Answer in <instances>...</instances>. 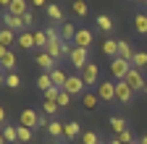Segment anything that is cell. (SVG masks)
<instances>
[{
    "mask_svg": "<svg viewBox=\"0 0 147 144\" xmlns=\"http://www.w3.org/2000/svg\"><path fill=\"white\" fill-rule=\"evenodd\" d=\"M21 126H26V129H40V113L24 110L21 113Z\"/></svg>",
    "mask_w": 147,
    "mask_h": 144,
    "instance_id": "obj_12",
    "label": "cell"
},
{
    "mask_svg": "<svg viewBox=\"0 0 147 144\" xmlns=\"http://www.w3.org/2000/svg\"><path fill=\"white\" fill-rule=\"evenodd\" d=\"M100 144H105V141H100Z\"/></svg>",
    "mask_w": 147,
    "mask_h": 144,
    "instance_id": "obj_45",
    "label": "cell"
},
{
    "mask_svg": "<svg viewBox=\"0 0 147 144\" xmlns=\"http://www.w3.org/2000/svg\"><path fill=\"white\" fill-rule=\"evenodd\" d=\"M0 66H3V71H8V74L16 68V55H13V50L0 47Z\"/></svg>",
    "mask_w": 147,
    "mask_h": 144,
    "instance_id": "obj_8",
    "label": "cell"
},
{
    "mask_svg": "<svg viewBox=\"0 0 147 144\" xmlns=\"http://www.w3.org/2000/svg\"><path fill=\"white\" fill-rule=\"evenodd\" d=\"M82 102H84V107H87V110H95V107H97V102H100V97H97L95 92H84V94H82Z\"/></svg>",
    "mask_w": 147,
    "mask_h": 144,
    "instance_id": "obj_21",
    "label": "cell"
},
{
    "mask_svg": "<svg viewBox=\"0 0 147 144\" xmlns=\"http://www.w3.org/2000/svg\"><path fill=\"white\" fill-rule=\"evenodd\" d=\"M16 129H18V141H29V139L34 136V134H32L34 129H26V126H21V123H18Z\"/></svg>",
    "mask_w": 147,
    "mask_h": 144,
    "instance_id": "obj_32",
    "label": "cell"
},
{
    "mask_svg": "<svg viewBox=\"0 0 147 144\" xmlns=\"http://www.w3.org/2000/svg\"><path fill=\"white\" fill-rule=\"evenodd\" d=\"M134 26L139 34H147V13H139L137 19H134Z\"/></svg>",
    "mask_w": 147,
    "mask_h": 144,
    "instance_id": "obj_29",
    "label": "cell"
},
{
    "mask_svg": "<svg viewBox=\"0 0 147 144\" xmlns=\"http://www.w3.org/2000/svg\"><path fill=\"white\" fill-rule=\"evenodd\" d=\"M50 45V37H47V31H34V47L37 50H42Z\"/></svg>",
    "mask_w": 147,
    "mask_h": 144,
    "instance_id": "obj_25",
    "label": "cell"
},
{
    "mask_svg": "<svg viewBox=\"0 0 147 144\" xmlns=\"http://www.w3.org/2000/svg\"><path fill=\"white\" fill-rule=\"evenodd\" d=\"M97 97L105 102H113L116 100V81H100L97 84Z\"/></svg>",
    "mask_w": 147,
    "mask_h": 144,
    "instance_id": "obj_6",
    "label": "cell"
},
{
    "mask_svg": "<svg viewBox=\"0 0 147 144\" xmlns=\"http://www.w3.org/2000/svg\"><path fill=\"white\" fill-rule=\"evenodd\" d=\"M32 5L34 8H45V0H32Z\"/></svg>",
    "mask_w": 147,
    "mask_h": 144,
    "instance_id": "obj_39",
    "label": "cell"
},
{
    "mask_svg": "<svg viewBox=\"0 0 147 144\" xmlns=\"http://www.w3.org/2000/svg\"><path fill=\"white\" fill-rule=\"evenodd\" d=\"M37 86H40L42 92H47V89H53V79H50V74H42L40 79H37Z\"/></svg>",
    "mask_w": 147,
    "mask_h": 144,
    "instance_id": "obj_30",
    "label": "cell"
},
{
    "mask_svg": "<svg viewBox=\"0 0 147 144\" xmlns=\"http://www.w3.org/2000/svg\"><path fill=\"white\" fill-rule=\"evenodd\" d=\"M97 29L105 31V34H110V31H113V19H108V16H97Z\"/></svg>",
    "mask_w": 147,
    "mask_h": 144,
    "instance_id": "obj_26",
    "label": "cell"
},
{
    "mask_svg": "<svg viewBox=\"0 0 147 144\" xmlns=\"http://www.w3.org/2000/svg\"><path fill=\"white\" fill-rule=\"evenodd\" d=\"M82 79H84V84H87V89L89 86H95V84H100L97 79H100V68H97V63H87V68L82 71Z\"/></svg>",
    "mask_w": 147,
    "mask_h": 144,
    "instance_id": "obj_3",
    "label": "cell"
},
{
    "mask_svg": "<svg viewBox=\"0 0 147 144\" xmlns=\"http://www.w3.org/2000/svg\"><path fill=\"white\" fill-rule=\"evenodd\" d=\"M11 3H13V0H0V5H3V8H11Z\"/></svg>",
    "mask_w": 147,
    "mask_h": 144,
    "instance_id": "obj_40",
    "label": "cell"
},
{
    "mask_svg": "<svg viewBox=\"0 0 147 144\" xmlns=\"http://www.w3.org/2000/svg\"><path fill=\"white\" fill-rule=\"evenodd\" d=\"M131 68H134V66L129 63V60H123V58H113V60H110V74H113L116 81H123Z\"/></svg>",
    "mask_w": 147,
    "mask_h": 144,
    "instance_id": "obj_1",
    "label": "cell"
},
{
    "mask_svg": "<svg viewBox=\"0 0 147 144\" xmlns=\"http://www.w3.org/2000/svg\"><path fill=\"white\" fill-rule=\"evenodd\" d=\"M58 110H61V105L55 100H42V113L45 115H58Z\"/></svg>",
    "mask_w": 147,
    "mask_h": 144,
    "instance_id": "obj_23",
    "label": "cell"
},
{
    "mask_svg": "<svg viewBox=\"0 0 147 144\" xmlns=\"http://www.w3.org/2000/svg\"><path fill=\"white\" fill-rule=\"evenodd\" d=\"M71 11L74 13H76V16H87V3H84V0H74V5H71Z\"/></svg>",
    "mask_w": 147,
    "mask_h": 144,
    "instance_id": "obj_34",
    "label": "cell"
},
{
    "mask_svg": "<svg viewBox=\"0 0 147 144\" xmlns=\"http://www.w3.org/2000/svg\"><path fill=\"white\" fill-rule=\"evenodd\" d=\"M47 134H50L55 141H58L61 136H66V126H63L61 121H50V126H47Z\"/></svg>",
    "mask_w": 147,
    "mask_h": 144,
    "instance_id": "obj_16",
    "label": "cell"
},
{
    "mask_svg": "<svg viewBox=\"0 0 147 144\" xmlns=\"http://www.w3.org/2000/svg\"><path fill=\"white\" fill-rule=\"evenodd\" d=\"M134 144H137V141H134Z\"/></svg>",
    "mask_w": 147,
    "mask_h": 144,
    "instance_id": "obj_46",
    "label": "cell"
},
{
    "mask_svg": "<svg viewBox=\"0 0 147 144\" xmlns=\"http://www.w3.org/2000/svg\"><path fill=\"white\" fill-rule=\"evenodd\" d=\"M68 60H71V66L74 68H79V71H84L87 68V50H82V47H74L71 52H68Z\"/></svg>",
    "mask_w": 147,
    "mask_h": 144,
    "instance_id": "obj_4",
    "label": "cell"
},
{
    "mask_svg": "<svg viewBox=\"0 0 147 144\" xmlns=\"http://www.w3.org/2000/svg\"><path fill=\"white\" fill-rule=\"evenodd\" d=\"M82 141L84 144H100V136L95 131H87V134H82Z\"/></svg>",
    "mask_w": 147,
    "mask_h": 144,
    "instance_id": "obj_36",
    "label": "cell"
},
{
    "mask_svg": "<svg viewBox=\"0 0 147 144\" xmlns=\"http://www.w3.org/2000/svg\"><path fill=\"white\" fill-rule=\"evenodd\" d=\"M116 100L121 102V105H129L134 100V89L129 86V81L123 79V81H116Z\"/></svg>",
    "mask_w": 147,
    "mask_h": 144,
    "instance_id": "obj_2",
    "label": "cell"
},
{
    "mask_svg": "<svg viewBox=\"0 0 147 144\" xmlns=\"http://www.w3.org/2000/svg\"><path fill=\"white\" fill-rule=\"evenodd\" d=\"M63 89L74 97V94H84V92H87V84H84V79H82V76H68V81H66V86H63Z\"/></svg>",
    "mask_w": 147,
    "mask_h": 144,
    "instance_id": "obj_5",
    "label": "cell"
},
{
    "mask_svg": "<svg viewBox=\"0 0 147 144\" xmlns=\"http://www.w3.org/2000/svg\"><path fill=\"white\" fill-rule=\"evenodd\" d=\"M32 24H34V16H32V11H29V13L24 16V26H32Z\"/></svg>",
    "mask_w": 147,
    "mask_h": 144,
    "instance_id": "obj_38",
    "label": "cell"
},
{
    "mask_svg": "<svg viewBox=\"0 0 147 144\" xmlns=\"http://www.w3.org/2000/svg\"><path fill=\"white\" fill-rule=\"evenodd\" d=\"M134 55H137V50L129 45V42L118 40V58H123V60H129V63H131V60H134Z\"/></svg>",
    "mask_w": 147,
    "mask_h": 144,
    "instance_id": "obj_13",
    "label": "cell"
},
{
    "mask_svg": "<svg viewBox=\"0 0 147 144\" xmlns=\"http://www.w3.org/2000/svg\"><path fill=\"white\" fill-rule=\"evenodd\" d=\"M126 81H129V86H131L134 92H139V89H144V86H147V81H144V76H142V71H137V68L129 71Z\"/></svg>",
    "mask_w": 147,
    "mask_h": 144,
    "instance_id": "obj_9",
    "label": "cell"
},
{
    "mask_svg": "<svg viewBox=\"0 0 147 144\" xmlns=\"http://www.w3.org/2000/svg\"><path fill=\"white\" fill-rule=\"evenodd\" d=\"M137 144H147V136H142V139H137Z\"/></svg>",
    "mask_w": 147,
    "mask_h": 144,
    "instance_id": "obj_41",
    "label": "cell"
},
{
    "mask_svg": "<svg viewBox=\"0 0 147 144\" xmlns=\"http://www.w3.org/2000/svg\"><path fill=\"white\" fill-rule=\"evenodd\" d=\"M102 52L108 58H118V40H105L102 42Z\"/></svg>",
    "mask_w": 147,
    "mask_h": 144,
    "instance_id": "obj_20",
    "label": "cell"
},
{
    "mask_svg": "<svg viewBox=\"0 0 147 144\" xmlns=\"http://www.w3.org/2000/svg\"><path fill=\"white\" fill-rule=\"evenodd\" d=\"M5 86L18 89V86H21V76H18V74H13V71H11V74H5Z\"/></svg>",
    "mask_w": 147,
    "mask_h": 144,
    "instance_id": "obj_28",
    "label": "cell"
},
{
    "mask_svg": "<svg viewBox=\"0 0 147 144\" xmlns=\"http://www.w3.org/2000/svg\"><path fill=\"white\" fill-rule=\"evenodd\" d=\"M58 105H61V107H68V105H71V94L66 92V89H61V94H58Z\"/></svg>",
    "mask_w": 147,
    "mask_h": 144,
    "instance_id": "obj_37",
    "label": "cell"
},
{
    "mask_svg": "<svg viewBox=\"0 0 147 144\" xmlns=\"http://www.w3.org/2000/svg\"><path fill=\"white\" fill-rule=\"evenodd\" d=\"M131 66H134L137 71H142V68L147 66V52H137V55H134V60H131Z\"/></svg>",
    "mask_w": 147,
    "mask_h": 144,
    "instance_id": "obj_31",
    "label": "cell"
},
{
    "mask_svg": "<svg viewBox=\"0 0 147 144\" xmlns=\"http://www.w3.org/2000/svg\"><path fill=\"white\" fill-rule=\"evenodd\" d=\"M58 60H55L53 55H47V52H37V66L40 68H45V74H50V71H55L58 66H55Z\"/></svg>",
    "mask_w": 147,
    "mask_h": 144,
    "instance_id": "obj_10",
    "label": "cell"
},
{
    "mask_svg": "<svg viewBox=\"0 0 147 144\" xmlns=\"http://www.w3.org/2000/svg\"><path fill=\"white\" fill-rule=\"evenodd\" d=\"M76 31H79V29L74 26V24H68V21H66V24H61V40H63L66 45H68V42H74V37H76Z\"/></svg>",
    "mask_w": 147,
    "mask_h": 144,
    "instance_id": "obj_15",
    "label": "cell"
},
{
    "mask_svg": "<svg viewBox=\"0 0 147 144\" xmlns=\"http://www.w3.org/2000/svg\"><path fill=\"white\" fill-rule=\"evenodd\" d=\"M3 141H18V129L16 126H3Z\"/></svg>",
    "mask_w": 147,
    "mask_h": 144,
    "instance_id": "obj_27",
    "label": "cell"
},
{
    "mask_svg": "<svg viewBox=\"0 0 147 144\" xmlns=\"http://www.w3.org/2000/svg\"><path fill=\"white\" fill-rule=\"evenodd\" d=\"M16 40H18V37H16L11 29H3V31H0V47H11Z\"/></svg>",
    "mask_w": 147,
    "mask_h": 144,
    "instance_id": "obj_22",
    "label": "cell"
},
{
    "mask_svg": "<svg viewBox=\"0 0 147 144\" xmlns=\"http://www.w3.org/2000/svg\"><path fill=\"white\" fill-rule=\"evenodd\" d=\"M137 3H147V0H137Z\"/></svg>",
    "mask_w": 147,
    "mask_h": 144,
    "instance_id": "obj_43",
    "label": "cell"
},
{
    "mask_svg": "<svg viewBox=\"0 0 147 144\" xmlns=\"http://www.w3.org/2000/svg\"><path fill=\"white\" fill-rule=\"evenodd\" d=\"M50 79H53V86H58V89H63V86H66V81H68L66 71H61V68L50 71Z\"/></svg>",
    "mask_w": 147,
    "mask_h": 144,
    "instance_id": "obj_18",
    "label": "cell"
},
{
    "mask_svg": "<svg viewBox=\"0 0 147 144\" xmlns=\"http://www.w3.org/2000/svg\"><path fill=\"white\" fill-rule=\"evenodd\" d=\"M26 8H29V5H26V0H13V3H11V8H8V13H13V16H21V19H24V16L29 13Z\"/></svg>",
    "mask_w": 147,
    "mask_h": 144,
    "instance_id": "obj_19",
    "label": "cell"
},
{
    "mask_svg": "<svg viewBox=\"0 0 147 144\" xmlns=\"http://www.w3.org/2000/svg\"><path fill=\"white\" fill-rule=\"evenodd\" d=\"M16 45H18V47H24V50H37V47H34V31H24V34H18Z\"/></svg>",
    "mask_w": 147,
    "mask_h": 144,
    "instance_id": "obj_14",
    "label": "cell"
},
{
    "mask_svg": "<svg viewBox=\"0 0 147 144\" xmlns=\"http://www.w3.org/2000/svg\"><path fill=\"white\" fill-rule=\"evenodd\" d=\"M108 144H121V141H118V139H113V141H108Z\"/></svg>",
    "mask_w": 147,
    "mask_h": 144,
    "instance_id": "obj_42",
    "label": "cell"
},
{
    "mask_svg": "<svg viewBox=\"0 0 147 144\" xmlns=\"http://www.w3.org/2000/svg\"><path fill=\"white\" fill-rule=\"evenodd\" d=\"M45 11H47V16H50V21H53V24H61V21H63V8H61L58 3H50Z\"/></svg>",
    "mask_w": 147,
    "mask_h": 144,
    "instance_id": "obj_17",
    "label": "cell"
},
{
    "mask_svg": "<svg viewBox=\"0 0 147 144\" xmlns=\"http://www.w3.org/2000/svg\"><path fill=\"white\" fill-rule=\"evenodd\" d=\"M3 24H5V29H11V31H16V29H24V19L21 16H13V13H3Z\"/></svg>",
    "mask_w": 147,
    "mask_h": 144,
    "instance_id": "obj_11",
    "label": "cell"
},
{
    "mask_svg": "<svg viewBox=\"0 0 147 144\" xmlns=\"http://www.w3.org/2000/svg\"><path fill=\"white\" fill-rule=\"evenodd\" d=\"M110 129H113V131H116V136H118L121 131H126V129H129V126H126V121H123V118H113V121H110Z\"/></svg>",
    "mask_w": 147,
    "mask_h": 144,
    "instance_id": "obj_33",
    "label": "cell"
},
{
    "mask_svg": "<svg viewBox=\"0 0 147 144\" xmlns=\"http://www.w3.org/2000/svg\"><path fill=\"white\" fill-rule=\"evenodd\" d=\"M79 134H82V126H79L76 121H68V123H66V139H76Z\"/></svg>",
    "mask_w": 147,
    "mask_h": 144,
    "instance_id": "obj_24",
    "label": "cell"
},
{
    "mask_svg": "<svg viewBox=\"0 0 147 144\" xmlns=\"http://www.w3.org/2000/svg\"><path fill=\"white\" fill-rule=\"evenodd\" d=\"M144 94H147V86H144Z\"/></svg>",
    "mask_w": 147,
    "mask_h": 144,
    "instance_id": "obj_44",
    "label": "cell"
},
{
    "mask_svg": "<svg viewBox=\"0 0 147 144\" xmlns=\"http://www.w3.org/2000/svg\"><path fill=\"white\" fill-rule=\"evenodd\" d=\"M95 42V37H92L89 29H79L76 37H74V47H82V50H89V45Z\"/></svg>",
    "mask_w": 147,
    "mask_h": 144,
    "instance_id": "obj_7",
    "label": "cell"
},
{
    "mask_svg": "<svg viewBox=\"0 0 147 144\" xmlns=\"http://www.w3.org/2000/svg\"><path fill=\"white\" fill-rule=\"evenodd\" d=\"M116 139H118L121 144H134V134H131V131H129V129H126V131H121V134H118Z\"/></svg>",
    "mask_w": 147,
    "mask_h": 144,
    "instance_id": "obj_35",
    "label": "cell"
}]
</instances>
